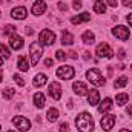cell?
<instances>
[{"label": "cell", "mask_w": 132, "mask_h": 132, "mask_svg": "<svg viewBox=\"0 0 132 132\" xmlns=\"http://www.w3.org/2000/svg\"><path fill=\"white\" fill-rule=\"evenodd\" d=\"M75 126H77V129L80 132H92V129H94V120H92L91 114L81 112L75 118Z\"/></svg>", "instance_id": "6da1fadb"}, {"label": "cell", "mask_w": 132, "mask_h": 132, "mask_svg": "<svg viewBox=\"0 0 132 132\" xmlns=\"http://www.w3.org/2000/svg\"><path fill=\"white\" fill-rule=\"evenodd\" d=\"M88 80L94 85V86H103L106 81H104V78H103V75H101V72H100L97 68H92V69H89L88 71Z\"/></svg>", "instance_id": "7a4b0ae2"}, {"label": "cell", "mask_w": 132, "mask_h": 132, "mask_svg": "<svg viewBox=\"0 0 132 132\" xmlns=\"http://www.w3.org/2000/svg\"><path fill=\"white\" fill-rule=\"evenodd\" d=\"M29 52H31V63H32V66H35L37 63H38L42 54H43V45H42V43H37V42L31 43Z\"/></svg>", "instance_id": "3957f363"}, {"label": "cell", "mask_w": 132, "mask_h": 132, "mask_svg": "<svg viewBox=\"0 0 132 132\" xmlns=\"http://www.w3.org/2000/svg\"><path fill=\"white\" fill-rule=\"evenodd\" d=\"M38 38H40V43L45 46H51L52 43H55V34L49 29H43L38 35Z\"/></svg>", "instance_id": "277c9868"}, {"label": "cell", "mask_w": 132, "mask_h": 132, "mask_svg": "<svg viewBox=\"0 0 132 132\" xmlns=\"http://www.w3.org/2000/svg\"><path fill=\"white\" fill-rule=\"evenodd\" d=\"M74 74H75V71H74L72 66H60V68L57 69V72H55V75H57L59 78H62V80H69V78H72Z\"/></svg>", "instance_id": "5b68a950"}, {"label": "cell", "mask_w": 132, "mask_h": 132, "mask_svg": "<svg viewBox=\"0 0 132 132\" xmlns=\"http://www.w3.org/2000/svg\"><path fill=\"white\" fill-rule=\"evenodd\" d=\"M12 123L20 129L22 132H25V131H28L29 128H31V121L26 118V117H22V115H19V117H14L12 118Z\"/></svg>", "instance_id": "8992f818"}, {"label": "cell", "mask_w": 132, "mask_h": 132, "mask_svg": "<svg viewBox=\"0 0 132 132\" xmlns=\"http://www.w3.org/2000/svg\"><path fill=\"white\" fill-rule=\"evenodd\" d=\"M97 55L98 57H106V59H112L114 51L109 48L108 43H100L98 46H97Z\"/></svg>", "instance_id": "52a82bcc"}, {"label": "cell", "mask_w": 132, "mask_h": 132, "mask_svg": "<svg viewBox=\"0 0 132 132\" xmlns=\"http://www.w3.org/2000/svg\"><path fill=\"white\" fill-rule=\"evenodd\" d=\"M112 34L117 37V38H120V40H128L129 38V29L126 28V26H123V25H118V26H115L114 29H112Z\"/></svg>", "instance_id": "ba28073f"}, {"label": "cell", "mask_w": 132, "mask_h": 132, "mask_svg": "<svg viewBox=\"0 0 132 132\" xmlns=\"http://www.w3.org/2000/svg\"><path fill=\"white\" fill-rule=\"evenodd\" d=\"M114 123H115V115H104L103 118H101V121H100V125H101V128L104 129V131H111L112 128H114Z\"/></svg>", "instance_id": "9c48e42d"}, {"label": "cell", "mask_w": 132, "mask_h": 132, "mask_svg": "<svg viewBox=\"0 0 132 132\" xmlns=\"http://www.w3.org/2000/svg\"><path fill=\"white\" fill-rule=\"evenodd\" d=\"M49 95L54 100H60V97H62V86L57 81L49 85Z\"/></svg>", "instance_id": "30bf717a"}, {"label": "cell", "mask_w": 132, "mask_h": 132, "mask_svg": "<svg viewBox=\"0 0 132 132\" xmlns=\"http://www.w3.org/2000/svg\"><path fill=\"white\" fill-rule=\"evenodd\" d=\"M9 45H11V48L12 49H22L23 48V38L20 37V35H17V34H12L11 37H9Z\"/></svg>", "instance_id": "8fae6325"}, {"label": "cell", "mask_w": 132, "mask_h": 132, "mask_svg": "<svg viewBox=\"0 0 132 132\" xmlns=\"http://www.w3.org/2000/svg\"><path fill=\"white\" fill-rule=\"evenodd\" d=\"M11 17L15 20H23L26 17V8L25 6H17L11 11Z\"/></svg>", "instance_id": "7c38bea8"}, {"label": "cell", "mask_w": 132, "mask_h": 132, "mask_svg": "<svg viewBox=\"0 0 132 132\" xmlns=\"http://www.w3.org/2000/svg\"><path fill=\"white\" fill-rule=\"evenodd\" d=\"M45 11H46V3L43 0H37L32 5V9H31V12L34 15H42Z\"/></svg>", "instance_id": "4fadbf2b"}, {"label": "cell", "mask_w": 132, "mask_h": 132, "mask_svg": "<svg viewBox=\"0 0 132 132\" xmlns=\"http://www.w3.org/2000/svg\"><path fill=\"white\" fill-rule=\"evenodd\" d=\"M89 20H91V14H89V12H81V14H78V15H74V17L71 19V23H72V25H80V23L89 22Z\"/></svg>", "instance_id": "5bb4252c"}, {"label": "cell", "mask_w": 132, "mask_h": 132, "mask_svg": "<svg viewBox=\"0 0 132 132\" xmlns=\"http://www.w3.org/2000/svg\"><path fill=\"white\" fill-rule=\"evenodd\" d=\"M72 89H74V92L77 94V95H85L89 89H88V86L83 83V81H75L74 85H72Z\"/></svg>", "instance_id": "9a60e30c"}, {"label": "cell", "mask_w": 132, "mask_h": 132, "mask_svg": "<svg viewBox=\"0 0 132 132\" xmlns=\"http://www.w3.org/2000/svg\"><path fill=\"white\" fill-rule=\"evenodd\" d=\"M98 101H100L98 91L91 89V91H89V94H88V103H89L91 106H95V104H98Z\"/></svg>", "instance_id": "2e32d148"}, {"label": "cell", "mask_w": 132, "mask_h": 132, "mask_svg": "<svg viewBox=\"0 0 132 132\" xmlns=\"http://www.w3.org/2000/svg\"><path fill=\"white\" fill-rule=\"evenodd\" d=\"M111 108H112V100H111V98H104L101 103H100L98 112H100V114H103V112H108Z\"/></svg>", "instance_id": "e0dca14e"}, {"label": "cell", "mask_w": 132, "mask_h": 132, "mask_svg": "<svg viewBox=\"0 0 132 132\" xmlns=\"http://www.w3.org/2000/svg\"><path fill=\"white\" fill-rule=\"evenodd\" d=\"M94 11H95L97 14H104V12H106V2L97 0V2L94 3Z\"/></svg>", "instance_id": "ac0fdd59"}, {"label": "cell", "mask_w": 132, "mask_h": 132, "mask_svg": "<svg viewBox=\"0 0 132 132\" xmlns=\"http://www.w3.org/2000/svg\"><path fill=\"white\" fill-rule=\"evenodd\" d=\"M45 103H46V100H45V95H43L42 92H37V94L34 95V104H35L37 108H43Z\"/></svg>", "instance_id": "d6986e66"}, {"label": "cell", "mask_w": 132, "mask_h": 132, "mask_svg": "<svg viewBox=\"0 0 132 132\" xmlns=\"http://www.w3.org/2000/svg\"><path fill=\"white\" fill-rule=\"evenodd\" d=\"M45 83H46V75H45V74H37L35 78H34V86H35V88H40V86H43Z\"/></svg>", "instance_id": "ffe728a7"}, {"label": "cell", "mask_w": 132, "mask_h": 132, "mask_svg": "<svg viewBox=\"0 0 132 132\" xmlns=\"http://www.w3.org/2000/svg\"><path fill=\"white\" fill-rule=\"evenodd\" d=\"M81 40L86 45H92L94 40H95V37H94V34L91 32V31H86V32H83V35H81Z\"/></svg>", "instance_id": "44dd1931"}, {"label": "cell", "mask_w": 132, "mask_h": 132, "mask_svg": "<svg viewBox=\"0 0 132 132\" xmlns=\"http://www.w3.org/2000/svg\"><path fill=\"white\" fill-rule=\"evenodd\" d=\"M72 42H74L72 34L68 32V31H63V34H62V43L66 46V45H72Z\"/></svg>", "instance_id": "7402d4cb"}, {"label": "cell", "mask_w": 132, "mask_h": 132, "mask_svg": "<svg viewBox=\"0 0 132 132\" xmlns=\"http://www.w3.org/2000/svg\"><path fill=\"white\" fill-rule=\"evenodd\" d=\"M46 115H48V121H51V123H52V121H55V120L59 118V109L51 108V109L48 111V114H46Z\"/></svg>", "instance_id": "603a6c76"}, {"label": "cell", "mask_w": 132, "mask_h": 132, "mask_svg": "<svg viewBox=\"0 0 132 132\" xmlns=\"http://www.w3.org/2000/svg\"><path fill=\"white\" fill-rule=\"evenodd\" d=\"M126 85H128V77L121 75L118 80H115V83H114V88H123V86H126Z\"/></svg>", "instance_id": "cb8c5ba5"}, {"label": "cell", "mask_w": 132, "mask_h": 132, "mask_svg": "<svg viewBox=\"0 0 132 132\" xmlns=\"http://www.w3.org/2000/svg\"><path fill=\"white\" fill-rule=\"evenodd\" d=\"M17 66H19V69L20 71H28V62H26V57H20L19 59V62H17Z\"/></svg>", "instance_id": "d4e9b609"}, {"label": "cell", "mask_w": 132, "mask_h": 132, "mask_svg": "<svg viewBox=\"0 0 132 132\" xmlns=\"http://www.w3.org/2000/svg\"><path fill=\"white\" fill-rule=\"evenodd\" d=\"M14 94H15V91H14L12 88H6V89H3V92H2L3 98H6V100H11L14 97Z\"/></svg>", "instance_id": "484cf974"}, {"label": "cell", "mask_w": 132, "mask_h": 132, "mask_svg": "<svg viewBox=\"0 0 132 132\" xmlns=\"http://www.w3.org/2000/svg\"><path fill=\"white\" fill-rule=\"evenodd\" d=\"M128 94H118V95H115V101L120 104V106H123L125 103H128Z\"/></svg>", "instance_id": "4316f807"}, {"label": "cell", "mask_w": 132, "mask_h": 132, "mask_svg": "<svg viewBox=\"0 0 132 132\" xmlns=\"http://www.w3.org/2000/svg\"><path fill=\"white\" fill-rule=\"evenodd\" d=\"M0 54H2V57H5V59H9V55H11L9 49H8L3 43H0Z\"/></svg>", "instance_id": "83f0119b"}, {"label": "cell", "mask_w": 132, "mask_h": 132, "mask_svg": "<svg viewBox=\"0 0 132 132\" xmlns=\"http://www.w3.org/2000/svg\"><path fill=\"white\" fill-rule=\"evenodd\" d=\"M15 29H17V28H15L14 25H6V26L3 28V34H5V35H8V34H12Z\"/></svg>", "instance_id": "f1b7e54d"}, {"label": "cell", "mask_w": 132, "mask_h": 132, "mask_svg": "<svg viewBox=\"0 0 132 132\" xmlns=\"http://www.w3.org/2000/svg\"><path fill=\"white\" fill-rule=\"evenodd\" d=\"M14 80H15V83H17L19 86H25V81H23V78H22L20 75H14Z\"/></svg>", "instance_id": "f546056e"}, {"label": "cell", "mask_w": 132, "mask_h": 132, "mask_svg": "<svg viewBox=\"0 0 132 132\" xmlns=\"http://www.w3.org/2000/svg\"><path fill=\"white\" fill-rule=\"evenodd\" d=\"M55 57H57V60H65L66 54L63 52V51H57V55H55Z\"/></svg>", "instance_id": "4dcf8cb0"}, {"label": "cell", "mask_w": 132, "mask_h": 132, "mask_svg": "<svg viewBox=\"0 0 132 132\" xmlns=\"http://www.w3.org/2000/svg\"><path fill=\"white\" fill-rule=\"evenodd\" d=\"M74 9H80L81 6H83V3H81V0H74Z\"/></svg>", "instance_id": "1f68e13d"}, {"label": "cell", "mask_w": 132, "mask_h": 132, "mask_svg": "<svg viewBox=\"0 0 132 132\" xmlns=\"http://www.w3.org/2000/svg\"><path fill=\"white\" fill-rule=\"evenodd\" d=\"M60 132H69V125H68V123H62V126H60Z\"/></svg>", "instance_id": "d6a6232c"}, {"label": "cell", "mask_w": 132, "mask_h": 132, "mask_svg": "<svg viewBox=\"0 0 132 132\" xmlns=\"http://www.w3.org/2000/svg\"><path fill=\"white\" fill-rule=\"evenodd\" d=\"M126 57V52H125V49H118V59L120 60H123Z\"/></svg>", "instance_id": "836d02e7"}, {"label": "cell", "mask_w": 132, "mask_h": 132, "mask_svg": "<svg viewBox=\"0 0 132 132\" xmlns=\"http://www.w3.org/2000/svg\"><path fill=\"white\" fill-rule=\"evenodd\" d=\"M59 9L65 12V11H68V6H66V5L63 3V2H60V3H59Z\"/></svg>", "instance_id": "e575fe53"}, {"label": "cell", "mask_w": 132, "mask_h": 132, "mask_svg": "<svg viewBox=\"0 0 132 132\" xmlns=\"http://www.w3.org/2000/svg\"><path fill=\"white\" fill-rule=\"evenodd\" d=\"M106 3H108L109 6H114V8L117 6V0H106Z\"/></svg>", "instance_id": "d590c367"}, {"label": "cell", "mask_w": 132, "mask_h": 132, "mask_svg": "<svg viewBox=\"0 0 132 132\" xmlns=\"http://www.w3.org/2000/svg\"><path fill=\"white\" fill-rule=\"evenodd\" d=\"M123 5L128 8H132V0H123Z\"/></svg>", "instance_id": "8d00e7d4"}, {"label": "cell", "mask_w": 132, "mask_h": 132, "mask_svg": "<svg viewBox=\"0 0 132 132\" xmlns=\"http://www.w3.org/2000/svg\"><path fill=\"white\" fill-rule=\"evenodd\" d=\"M45 66H46V68H49V66H52V60H51V59H48V60H45Z\"/></svg>", "instance_id": "74e56055"}, {"label": "cell", "mask_w": 132, "mask_h": 132, "mask_svg": "<svg viewBox=\"0 0 132 132\" xmlns=\"http://www.w3.org/2000/svg\"><path fill=\"white\" fill-rule=\"evenodd\" d=\"M69 54H71V55H69L71 59H78V55H77V52H74V51H71Z\"/></svg>", "instance_id": "f35d334b"}, {"label": "cell", "mask_w": 132, "mask_h": 132, "mask_svg": "<svg viewBox=\"0 0 132 132\" xmlns=\"http://www.w3.org/2000/svg\"><path fill=\"white\" fill-rule=\"evenodd\" d=\"M25 32L28 34V35H32V34H34V31H32V29H31V28H29V26H28V28L25 29Z\"/></svg>", "instance_id": "ab89813d"}, {"label": "cell", "mask_w": 132, "mask_h": 132, "mask_svg": "<svg viewBox=\"0 0 132 132\" xmlns=\"http://www.w3.org/2000/svg\"><path fill=\"white\" fill-rule=\"evenodd\" d=\"M126 20H128V23H129V25L132 26V14H129V15L126 17Z\"/></svg>", "instance_id": "60d3db41"}, {"label": "cell", "mask_w": 132, "mask_h": 132, "mask_svg": "<svg viewBox=\"0 0 132 132\" xmlns=\"http://www.w3.org/2000/svg\"><path fill=\"white\" fill-rule=\"evenodd\" d=\"M128 114L132 117V106H128Z\"/></svg>", "instance_id": "b9f144b4"}, {"label": "cell", "mask_w": 132, "mask_h": 132, "mask_svg": "<svg viewBox=\"0 0 132 132\" xmlns=\"http://www.w3.org/2000/svg\"><path fill=\"white\" fill-rule=\"evenodd\" d=\"M2 77H3V72H2V69H0V81H2Z\"/></svg>", "instance_id": "7bdbcfd3"}, {"label": "cell", "mask_w": 132, "mask_h": 132, "mask_svg": "<svg viewBox=\"0 0 132 132\" xmlns=\"http://www.w3.org/2000/svg\"><path fill=\"white\" fill-rule=\"evenodd\" d=\"M120 132H132V131H128V129H121Z\"/></svg>", "instance_id": "ee69618b"}, {"label": "cell", "mask_w": 132, "mask_h": 132, "mask_svg": "<svg viewBox=\"0 0 132 132\" xmlns=\"http://www.w3.org/2000/svg\"><path fill=\"white\" fill-rule=\"evenodd\" d=\"M2 63H3V62H2V59H0V66H2Z\"/></svg>", "instance_id": "f6af8a7d"}, {"label": "cell", "mask_w": 132, "mask_h": 132, "mask_svg": "<svg viewBox=\"0 0 132 132\" xmlns=\"http://www.w3.org/2000/svg\"><path fill=\"white\" fill-rule=\"evenodd\" d=\"M8 132H15V131H8Z\"/></svg>", "instance_id": "bcb514c9"}, {"label": "cell", "mask_w": 132, "mask_h": 132, "mask_svg": "<svg viewBox=\"0 0 132 132\" xmlns=\"http://www.w3.org/2000/svg\"><path fill=\"white\" fill-rule=\"evenodd\" d=\"M131 69H132V68H131Z\"/></svg>", "instance_id": "7dc6e473"}]
</instances>
